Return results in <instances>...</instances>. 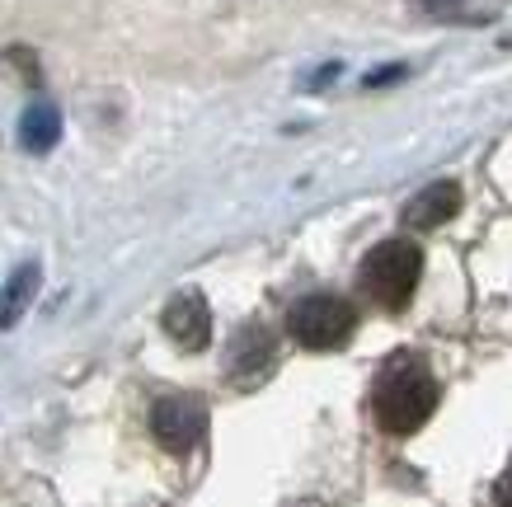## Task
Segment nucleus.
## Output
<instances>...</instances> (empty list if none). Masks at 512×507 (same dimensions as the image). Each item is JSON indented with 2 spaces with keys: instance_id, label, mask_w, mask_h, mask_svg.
I'll use <instances>...</instances> for the list:
<instances>
[{
  "instance_id": "1",
  "label": "nucleus",
  "mask_w": 512,
  "mask_h": 507,
  "mask_svg": "<svg viewBox=\"0 0 512 507\" xmlns=\"http://www.w3.org/2000/svg\"><path fill=\"white\" fill-rule=\"evenodd\" d=\"M437 400H442V385L419 357H395L381 367L372 385V414L381 423V432L390 437H409L433 418Z\"/></svg>"
},
{
  "instance_id": "2",
  "label": "nucleus",
  "mask_w": 512,
  "mask_h": 507,
  "mask_svg": "<svg viewBox=\"0 0 512 507\" xmlns=\"http://www.w3.org/2000/svg\"><path fill=\"white\" fill-rule=\"evenodd\" d=\"M423 277V249L414 240H381L362 259V292L381 310H404Z\"/></svg>"
},
{
  "instance_id": "3",
  "label": "nucleus",
  "mask_w": 512,
  "mask_h": 507,
  "mask_svg": "<svg viewBox=\"0 0 512 507\" xmlns=\"http://www.w3.org/2000/svg\"><path fill=\"white\" fill-rule=\"evenodd\" d=\"M357 329V310L353 301H343V296H329V292H315L306 301H296L292 315H287V334L301 343V348H311V353H334L343 348Z\"/></svg>"
},
{
  "instance_id": "4",
  "label": "nucleus",
  "mask_w": 512,
  "mask_h": 507,
  "mask_svg": "<svg viewBox=\"0 0 512 507\" xmlns=\"http://www.w3.org/2000/svg\"><path fill=\"white\" fill-rule=\"evenodd\" d=\"M151 432L156 442L174 456H188L193 446L207 437V404L193 400V395H165L151 409Z\"/></svg>"
},
{
  "instance_id": "5",
  "label": "nucleus",
  "mask_w": 512,
  "mask_h": 507,
  "mask_svg": "<svg viewBox=\"0 0 512 507\" xmlns=\"http://www.w3.org/2000/svg\"><path fill=\"white\" fill-rule=\"evenodd\" d=\"M165 334L184 348V353H198L207 348V338H212V306H207V296L202 292H179L165 306Z\"/></svg>"
},
{
  "instance_id": "6",
  "label": "nucleus",
  "mask_w": 512,
  "mask_h": 507,
  "mask_svg": "<svg viewBox=\"0 0 512 507\" xmlns=\"http://www.w3.org/2000/svg\"><path fill=\"white\" fill-rule=\"evenodd\" d=\"M273 362H278V353H273V338H268V329L249 324V329H240V338H235L226 376H231L235 385H259L268 371H273Z\"/></svg>"
},
{
  "instance_id": "7",
  "label": "nucleus",
  "mask_w": 512,
  "mask_h": 507,
  "mask_svg": "<svg viewBox=\"0 0 512 507\" xmlns=\"http://www.w3.org/2000/svg\"><path fill=\"white\" fill-rule=\"evenodd\" d=\"M456 212H461V184L442 179V184L423 188L419 198L404 207V226L409 231H433V226H447Z\"/></svg>"
},
{
  "instance_id": "8",
  "label": "nucleus",
  "mask_w": 512,
  "mask_h": 507,
  "mask_svg": "<svg viewBox=\"0 0 512 507\" xmlns=\"http://www.w3.org/2000/svg\"><path fill=\"white\" fill-rule=\"evenodd\" d=\"M33 292H38V268H19L10 282H5V292H0V329H10V324L29 310V301H33Z\"/></svg>"
},
{
  "instance_id": "9",
  "label": "nucleus",
  "mask_w": 512,
  "mask_h": 507,
  "mask_svg": "<svg viewBox=\"0 0 512 507\" xmlns=\"http://www.w3.org/2000/svg\"><path fill=\"white\" fill-rule=\"evenodd\" d=\"M57 132H62V118H57L52 104H33L29 113H24V123H19V137H24L29 151H47V146L57 141Z\"/></svg>"
},
{
  "instance_id": "10",
  "label": "nucleus",
  "mask_w": 512,
  "mask_h": 507,
  "mask_svg": "<svg viewBox=\"0 0 512 507\" xmlns=\"http://www.w3.org/2000/svg\"><path fill=\"white\" fill-rule=\"evenodd\" d=\"M494 498H498V507H512V465H508V470H503V479H498Z\"/></svg>"
},
{
  "instance_id": "11",
  "label": "nucleus",
  "mask_w": 512,
  "mask_h": 507,
  "mask_svg": "<svg viewBox=\"0 0 512 507\" xmlns=\"http://www.w3.org/2000/svg\"><path fill=\"white\" fill-rule=\"evenodd\" d=\"M404 66H386V71H376V76H367V85H386V80H400Z\"/></svg>"
}]
</instances>
